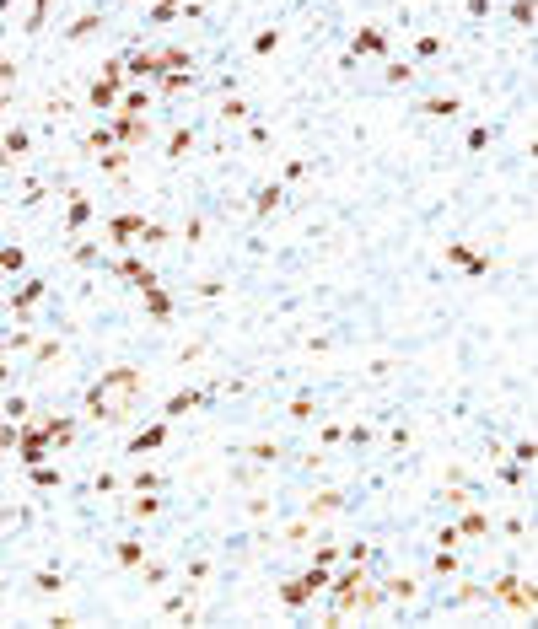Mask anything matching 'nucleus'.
<instances>
[{"mask_svg": "<svg viewBox=\"0 0 538 629\" xmlns=\"http://www.w3.org/2000/svg\"><path fill=\"white\" fill-rule=\"evenodd\" d=\"M108 130H113V140H130V145L146 140V119H140V113H124V119H113Z\"/></svg>", "mask_w": 538, "mask_h": 629, "instance_id": "1", "label": "nucleus"}, {"mask_svg": "<svg viewBox=\"0 0 538 629\" xmlns=\"http://www.w3.org/2000/svg\"><path fill=\"white\" fill-rule=\"evenodd\" d=\"M447 258H453L458 269H468V275H485V269H490V258L474 253V248H463V242H453V248H447Z\"/></svg>", "mask_w": 538, "mask_h": 629, "instance_id": "2", "label": "nucleus"}, {"mask_svg": "<svg viewBox=\"0 0 538 629\" xmlns=\"http://www.w3.org/2000/svg\"><path fill=\"white\" fill-rule=\"evenodd\" d=\"M355 54H388V38H382V27H361V33H355Z\"/></svg>", "mask_w": 538, "mask_h": 629, "instance_id": "3", "label": "nucleus"}, {"mask_svg": "<svg viewBox=\"0 0 538 629\" xmlns=\"http://www.w3.org/2000/svg\"><path fill=\"white\" fill-rule=\"evenodd\" d=\"M16 447H22L27 462H38L43 452H49V435H43V430H27V435H16Z\"/></svg>", "mask_w": 538, "mask_h": 629, "instance_id": "4", "label": "nucleus"}, {"mask_svg": "<svg viewBox=\"0 0 538 629\" xmlns=\"http://www.w3.org/2000/svg\"><path fill=\"white\" fill-rule=\"evenodd\" d=\"M495 592H501V603H512V608H527V603H533V592H527L522 581H501Z\"/></svg>", "mask_w": 538, "mask_h": 629, "instance_id": "5", "label": "nucleus"}, {"mask_svg": "<svg viewBox=\"0 0 538 629\" xmlns=\"http://www.w3.org/2000/svg\"><path fill=\"white\" fill-rule=\"evenodd\" d=\"M38 296H43V280H33V285H22V290H16V317H27V312H33V307H38Z\"/></svg>", "mask_w": 538, "mask_h": 629, "instance_id": "6", "label": "nucleus"}, {"mask_svg": "<svg viewBox=\"0 0 538 629\" xmlns=\"http://www.w3.org/2000/svg\"><path fill=\"white\" fill-rule=\"evenodd\" d=\"M86 221H92V205H86L81 194H70V210H65V226H70V231H81Z\"/></svg>", "mask_w": 538, "mask_h": 629, "instance_id": "7", "label": "nucleus"}, {"mask_svg": "<svg viewBox=\"0 0 538 629\" xmlns=\"http://www.w3.org/2000/svg\"><path fill=\"white\" fill-rule=\"evenodd\" d=\"M140 226H146L140 216H119V221L108 226V237H113V242H130V237H140Z\"/></svg>", "mask_w": 538, "mask_h": 629, "instance_id": "8", "label": "nucleus"}, {"mask_svg": "<svg viewBox=\"0 0 538 629\" xmlns=\"http://www.w3.org/2000/svg\"><path fill=\"white\" fill-rule=\"evenodd\" d=\"M162 441H167V425H151L146 435H134V441H130V452H151V447H162Z\"/></svg>", "mask_w": 538, "mask_h": 629, "instance_id": "9", "label": "nucleus"}, {"mask_svg": "<svg viewBox=\"0 0 538 629\" xmlns=\"http://www.w3.org/2000/svg\"><path fill=\"white\" fill-rule=\"evenodd\" d=\"M146 312H151V317H167V312H172V302H167V290L146 285Z\"/></svg>", "mask_w": 538, "mask_h": 629, "instance_id": "10", "label": "nucleus"}, {"mask_svg": "<svg viewBox=\"0 0 538 629\" xmlns=\"http://www.w3.org/2000/svg\"><path fill=\"white\" fill-rule=\"evenodd\" d=\"M92 102H97V108H113V102H119V86H113L108 75H102V81L92 86Z\"/></svg>", "mask_w": 538, "mask_h": 629, "instance_id": "11", "label": "nucleus"}, {"mask_svg": "<svg viewBox=\"0 0 538 629\" xmlns=\"http://www.w3.org/2000/svg\"><path fill=\"white\" fill-rule=\"evenodd\" d=\"M119 275H124V280H134V285H151V269L140 264V258H124V264H119Z\"/></svg>", "mask_w": 538, "mask_h": 629, "instance_id": "12", "label": "nucleus"}, {"mask_svg": "<svg viewBox=\"0 0 538 629\" xmlns=\"http://www.w3.org/2000/svg\"><path fill=\"white\" fill-rule=\"evenodd\" d=\"M22 264H27V253H22V248H0V269H6V275H16Z\"/></svg>", "mask_w": 538, "mask_h": 629, "instance_id": "13", "label": "nucleus"}, {"mask_svg": "<svg viewBox=\"0 0 538 629\" xmlns=\"http://www.w3.org/2000/svg\"><path fill=\"white\" fill-rule=\"evenodd\" d=\"M199 398H205V393H178V398H172V403H167V414H184V409H194V403H199Z\"/></svg>", "mask_w": 538, "mask_h": 629, "instance_id": "14", "label": "nucleus"}, {"mask_svg": "<svg viewBox=\"0 0 538 629\" xmlns=\"http://www.w3.org/2000/svg\"><path fill=\"white\" fill-rule=\"evenodd\" d=\"M124 167H130V157H124V151H119V157H102V172H108V178H124Z\"/></svg>", "mask_w": 538, "mask_h": 629, "instance_id": "15", "label": "nucleus"}, {"mask_svg": "<svg viewBox=\"0 0 538 629\" xmlns=\"http://www.w3.org/2000/svg\"><path fill=\"white\" fill-rule=\"evenodd\" d=\"M33 361H38V366H49V361H60V344H54V339H49V344H38V350H33Z\"/></svg>", "mask_w": 538, "mask_h": 629, "instance_id": "16", "label": "nucleus"}, {"mask_svg": "<svg viewBox=\"0 0 538 629\" xmlns=\"http://www.w3.org/2000/svg\"><path fill=\"white\" fill-rule=\"evenodd\" d=\"M275 43H280V33H258L253 38V54H275Z\"/></svg>", "mask_w": 538, "mask_h": 629, "instance_id": "17", "label": "nucleus"}, {"mask_svg": "<svg viewBox=\"0 0 538 629\" xmlns=\"http://www.w3.org/2000/svg\"><path fill=\"white\" fill-rule=\"evenodd\" d=\"M184 86H194L184 70H178V75H162V92H184Z\"/></svg>", "mask_w": 538, "mask_h": 629, "instance_id": "18", "label": "nucleus"}, {"mask_svg": "<svg viewBox=\"0 0 538 629\" xmlns=\"http://www.w3.org/2000/svg\"><path fill=\"white\" fill-rule=\"evenodd\" d=\"M415 54H420V60H431V54H441V38H420V43H415Z\"/></svg>", "mask_w": 538, "mask_h": 629, "instance_id": "19", "label": "nucleus"}, {"mask_svg": "<svg viewBox=\"0 0 538 629\" xmlns=\"http://www.w3.org/2000/svg\"><path fill=\"white\" fill-rule=\"evenodd\" d=\"M119 565H140V544H119Z\"/></svg>", "mask_w": 538, "mask_h": 629, "instance_id": "20", "label": "nucleus"}, {"mask_svg": "<svg viewBox=\"0 0 538 629\" xmlns=\"http://www.w3.org/2000/svg\"><path fill=\"white\" fill-rule=\"evenodd\" d=\"M189 145H194V134H189V130H178V134H172V157H184Z\"/></svg>", "mask_w": 538, "mask_h": 629, "instance_id": "21", "label": "nucleus"}, {"mask_svg": "<svg viewBox=\"0 0 538 629\" xmlns=\"http://www.w3.org/2000/svg\"><path fill=\"white\" fill-rule=\"evenodd\" d=\"M275 205H280V189H264V194H258V210H264V216H269Z\"/></svg>", "mask_w": 538, "mask_h": 629, "instance_id": "22", "label": "nucleus"}, {"mask_svg": "<svg viewBox=\"0 0 538 629\" xmlns=\"http://www.w3.org/2000/svg\"><path fill=\"white\" fill-rule=\"evenodd\" d=\"M172 11H178V0H157V6H151V16H157V22H167Z\"/></svg>", "mask_w": 538, "mask_h": 629, "instance_id": "23", "label": "nucleus"}, {"mask_svg": "<svg viewBox=\"0 0 538 629\" xmlns=\"http://www.w3.org/2000/svg\"><path fill=\"white\" fill-rule=\"evenodd\" d=\"M0 447H16V425H0Z\"/></svg>", "mask_w": 538, "mask_h": 629, "instance_id": "24", "label": "nucleus"}, {"mask_svg": "<svg viewBox=\"0 0 538 629\" xmlns=\"http://www.w3.org/2000/svg\"><path fill=\"white\" fill-rule=\"evenodd\" d=\"M6 81H11V65H0V86H6Z\"/></svg>", "mask_w": 538, "mask_h": 629, "instance_id": "25", "label": "nucleus"}, {"mask_svg": "<svg viewBox=\"0 0 538 629\" xmlns=\"http://www.w3.org/2000/svg\"><path fill=\"white\" fill-rule=\"evenodd\" d=\"M0 11H6V0H0Z\"/></svg>", "mask_w": 538, "mask_h": 629, "instance_id": "26", "label": "nucleus"}]
</instances>
